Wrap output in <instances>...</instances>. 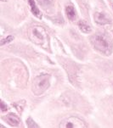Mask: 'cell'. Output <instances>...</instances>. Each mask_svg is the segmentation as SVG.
Masks as SVG:
<instances>
[{"label": "cell", "instance_id": "8", "mask_svg": "<svg viewBox=\"0 0 113 128\" xmlns=\"http://www.w3.org/2000/svg\"><path fill=\"white\" fill-rule=\"evenodd\" d=\"M78 27H79V29L81 30V32H83V33L88 34L92 32V28H91V26L84 20H80L79 22H78Z\"/></svg>", "mask_w": 113, "mask_h": 128}, {"label": "cell", "instance_id": "14", "mask_svg": "<svg viewBox=\"0 0 113 128\" xmlns=\"http://www.w3.org/2000/svg\"><path fill=\"white\" fill-rule=\"evenodd\" d=\"M1 1H3V2H5V1H6V0H1Z\"/></svg>", "mask_w": 113, "mask_h": 128}, {"label": "cell", "instance_id": "13", "mask_svg": "<svg viewBox=\"0 0 113 128\" xmlns=\"http://www.w3.org/2000/svg\"><path fill=\"white\" fill-rule=\"evenodd\" d=\"M1 110H2V111H6V110H8V107H7V105H5V104H4V101H1Z\"/></svg>", "mask_w": 113, "mask_h": 128}, {"label": "cell", "instance_id": "3", "mask_svg": "<svg viewBox=\"0 0 113 128\" xmlns=\"http://www.w3.org/2000/svg\"><path fill=\"white\" fill-rule=\"evenodd\" d=\"M59 126L63 128H83L87 127L88 126L83 120L78 117L71 116L61 121Z\"/></svg>", "mask_w": 113, "mask_h": 128}, {"label": "cell", "instance_id": "1", "mask_svg": "<svg viewBox=\"0 0 113 128\" xmlns=\"http://www.w3.org/2000/svg\"><path fill=\"white\" fill-rule=\"evenodd\" d=\"M90 42L93 47L99 53L105 55H110L112 53L113 46L110 39L103 34H96L90 38Z\"/></svg>", "mask_w": 113, "mask_h": 128}, {"label": "cell", "instance_id": "2", "mask_svg": "<svg viewBox=\"0 0 113 128\" xmlns=\"http://www.w3.org/2000/svg\"><path fill=\"white\" fill-rule=\"evenodd\" d=\"M50 86V76L42 74L38 76L32 82V92L36 95L43 93Z\"/></svg>", "mask_w": 113, "mask_h": 128}, {"label": "cell", "instance_id": "11", "mask_svg": "<svg viewBox=\"0 0 113 128\" xmlns=\"http://www.w3.org/2000/svg\"><path fill=\"white\" fill-rule=\"evenodd\" d=\"M14 39H15V36H12V35H10V36H6L5 38L2 39L1 43H0V45H1V46H4V44H7V43L11 42L12 41L14 40Z\"/></svg>", "mask_w": 113, "mask_h": 128}, {"label": "cell", "instance_id": "7", "mask_svg": "<svg viewBox=\"0 0 113 128\" xmlns=\"http://www.w3.org/2000/svg\"><path fill=\"white\" fill-rule=\"evenodd\" d=\"M28 3H29V5H30V7H31V10H32V14L39 19L42 18V14H41L38 6H37L35 1H34V0H28Z\"/></svg>", "mask_w": 113, "mask_h": 128}, {"label": "cell", "instance_id": "4", "mask_svg": "<svg viewBox=\"0 0 113 128\" xmlns=\"http://www.w3.org/2000/svg\"><path fill=\"white\" fill-rule=\"evenodd\" d=\"M45 35H46V33H45L44 30L43 29V27H34L32 29L31 38L33 36V38H32L33 42L38 43V42H43L45 36H46Z\"/></svg>", "mask_w": 113, "mask_h": 128}, {"label": "cell", "instance_id": "12", "mask_svg": "<svg viewBox=\"0 0 113 128\" xmlns=\"http://www.w3.org/2000/svg\"><path fill=\"white\" fill-rule=\"evenodd\" d=\"M38 1L39 4L44 8L49 7V6H50L53 4V0H38Z\"/></svg>", "mask_w": 113, "mask_h": 128}, {"label": "cell", "instance_id": "9", "mask_svg": "<svg viewBox=\"0 0 113 128\" xmlns=\"http://www.w3.org/2000/svg\"><path fill=\"white\" fill-rule=\"evenodd\" d=\"M66 16L67 18L71 20H75L76 16H77V12H76V10L74 8L73 6H66Z\"/></svg>", "mask_w": 113, "mask_h": 128}, {"label": "cell", "instance_id": "5", "mask_svg": "<svg viewBox=\"0 0 113 128\" xmlns=\"http://www.w3.org/2000/svg\"><path fill=\"white\" fill-rule=\"evenodd\" d=\"M94 20L96 21L97 24L99 25H105V24H108L110 22V19L109 18V16H107L105 13H96L94 14Z\"/></svg>", "mask_w": 113, "mask_h": 128}, {"label": "cell", "instance_id": "6", "mask_svg": "<svg viewBox=\"0 0 113 128\" xmlns=\"http://www.w3.org/2000/svg\"><path fill=\"white\" fill-rule=\"evenodd\" d=\"M4 120L10 124L12 126H18L21 124V120L16 114H13V113H10V114H7L5 117H4Z\"/></svg>", "mask_w": 113, "mask_h": 128}, {"label": "cell", "instance_id": "10", "mask_svg": "<svg viewBox=\"0 0 113 128\" xmlns=\"http://www.w3.org/2000/svg\"><path fill=\"white\" fill-rule=\"evenodd\" d=\"M27 126L29 128H38L39 127V126L32 120V117H29L27 120Z\"/></svg>", "mask_w": 113, "mask_h": 128}]
</instances>
